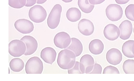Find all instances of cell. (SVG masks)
<instances>
[{"label":"cell","instance_id":"obj_5","mask_svg":"<svg viewBox=\"0 0 134 81\" xmlns=\"http://www.w3.org/2000/svg\"><path fill=\"white\" fill-rule=\"evenodd\" d=\"M26 51L25 43L20 40H14L9 44V52L14 57H19L24 54Z\"/></svg>","mask_w":134,"mask_h":81},{"label":"cell","instance_id":"obj_13","mask_svg":"<svg viewBox=\"0 0 134 81\" xmlns=\"http://www.w3.org/2000/svg\"><path fill=\"white\" fill-rule=\"evenodd\" d=\"M78 28L80 32L85 36L91 35L94 32V27L92 21L87 19H82L79 22Z\"/></svg>","mask_w":134,"mask_h":81},{"label":"cell","instance_id":"obj_14","mask_svg":"<svg viewBox=\"0 0 134 81\" xmlns=\"http://www.w3.org/2000/svg\"><path fill=\"white\" fill-rule=\"evenodd\" d=\"M119 29L120 31V38L124 40L128 39L131 35L133 30L131 22L127 20L124 21L119 26Z\"/></svg>","mask_w":134,"mask_h":81},{"label":"cell","instance_id":"obj_31","mask_svg":"<svg viewBox=\"0 0 134 81\" xmlns=\"http://www.w3.org/2000/svg\"><path fill=\"white\" fill-rule=\"evenodd\" d=\"M47 0H37V3L38 4H42L46 2Z\"/></svg>","mask_w":134,"mask_h":81},{"label":"cell","instance_id":"obj_21","mask_svg":"<svg viewBox=\"0 0 134 81\" xmlns=\"http://www.w3.org/2000/svg\"><path fill=\"white\" fill-rule=\"evenodd\" d=\"M78 5L81 11L85 13H90L94 7V5L91 4L89 0H78Z\"/></svg>","mask_w":134,"mask_h":81},{"label":"cell","instance_id":"obj_2","mask_svg":"<svg viewBox=\"0 0 134 81\" xmlns=\"http://www.w3.org/2000/svg\"><path fill=\"white\" fill-rule=\"evenodd\" d=\"M43 69V62L38 57H31L25 66V71L27 74H41Z\"/></svg>","mask_w":134,"mask_h":81},{"label":"cell","instance_id":"obj_1","mask_svg":"<svg viewBox=\"0 0 134 81\" xmlns=\"http://www.w3.org/2000/svg\"><path fill=\"white\" fill-rule=\"evenodd\" d=\"M76 56L74 52L69 49L61 51L58 54L57 63L60 68L63 70H69L75 65Z\"/></svg>","mask_w":134,"mask_h":81},{"label":"cell","instance_id":"obj_12","mask_svg":"<svg viewBox=\"0 0 134 81\" xmlns=\"http://www.w3.org/2000/svg\"><path fill=\"white\" fill-rule=\"evenodd\" d=\"M106 59L110 64L117 65L122 60V53L117 49H111L107 53Z\"/></svg>","mask_w":134,"mask_h":81},{"label":"cell","instance_id":"obj_27","mask_svg":"<svg viewBox=\"0 0 134 81\" xmlns=\"http://www.w3.org/2000/svg\"><path fill=\"white\" fill-rule=\"evenodd\" d=\"M102 71V68L101 65L99 64L95 63L93 70L89 74H101Z\"/></svg>","mask_w":134,"mask_h":81},{"label":"cell","instance_id":"obj_4","mask_svg":"<svg viewBox=\"0 0 134 81\" xmlns=\"http://www.w3.org/2000/svg\"><path fill=\"white\" fill-rule=\"evenodd\" d=\"M29 15L32 21L36 23H40L45 20L47 13L43 6L40 5H36L30 9Z\"/></svg>","mask_w":134,"mask_h":81},{"label":"cell","instance_id":"obj_33","mask_svg":"<svg viewBox=\"0 0 134 81\" xmlns=\"http://www.w3.org/2000/svg\"><path fill=\"white\" fill-rule=\"evenodd\" d=\"M134 29V30H133V31H134V29Z\"/></svg>","mask_w":134,"mask_h":81},{"label":"cell","instance_id":"obj_16","mask_svg":"<svg viewBox=\"0 0 134 81\" xmlns=\"http://www.w3.org/2000/svg\"><path fill=\"white\" fill-rule=\"evenodd\" d=\"M104 45L102 41L98 39L93 40L90 42L89 45V49L92 53L98 55L103 52Z\"/></svg>","mask_w":134,"mask_h":81},{"label":"cell","instance_id":"obj_28","mask_svg":"<svg viewBox=\"0 0 134 81\" xmlns=\"http://www.w3.org/2000/svg\"><path fill=\"white\" fill-rule=\"evenodd\" d=\"M37 2V0H26V3L25 6L30 7L35 4Z\"/></svg>","mask_w":134,"mask_h":81},{"label":"cell","instance_id":"obj_15","mask_svg":"<svg viewBox=\"0 0 134 81\" xmlns=\"http://www.w3.org/2000/svg\"><path fill=\"white\" fill-rule=\"evenodd\" d=\"M57 55V52L53 48L47 47L41 51V57L45 62L52 65L55 61Z\"/></svg>","mask_w":134,"mask_h":81},{"label":"cell","instance_id":"obj_30","mask_svg":"<svg viewBox=\"0 0 134 81\" xmlns=\"http://www.w3.org/2000/svg\"><path fill=\"white\" fill-rule=\"evenodd\" d=\"M130 0H115V2L118 4H124L128 3Z\"/></svg>","mask_w":134,"mask_h":81},{"label":"cell","instance_id":"obj_3","mask_svg":"<svg viewBox=\"0 0 134 81\" xmlns=\"http://www.w3.org/2000/svg\"><path fill=\"white\" fill-rule=\"evenodd\" d=\"M62 11V7L60 4H55L52 9L47 20V25L49 28L54 29L58 26Z\"/></svg>","mask_w":134,"mask_h":81},{"label":"cell","instance_id":"obj_24","mask_svg":"<svg viewBox=\"0 0 134 81\" xmlns=\"http://www.w3.org/2000/svg\"><path fill=\"white\" fill-rule=\"evenodd\" d=\"M125 13L128 19L134 21V4L128 5L125 9Z\"/></svg>","mask_w":134,"mask_h":81},{"label":"cell","instance_id":"obj_25","mask_svg":"<svg viewBox=\"0 0 134 81\" xmlns=\"http://www.w3.org/2000/svg\"><path fill=\"white\" fill-rule=\"evenodd\" d=\"M103 74H120L119 70L114 66H107L104 69L103 72Z\"/></svg>","mask_w":134,"mask_h":81},{"label":"cell","instance_id":"obj_32","mask_svg":"<svg viewBox=\"0 0 134 81\" xmlns=\"http://www.w3.org/2000/svg\"><path fill=\"white\" fill-rule=\"evenodd\" d=\"M62 1L66 3H70L72 1V0H62Z\"/></svg>","mask_w":134,"mask_h":81},{"label":"cell","instance_id":"obj_29","mask_svg":"<svg viewBox=\"0 0 134 81\" xmlns=\"http://www.w3.org/2000/svg\"><path fill=\"white\" fill-rule=\"evenodd\" d=\"M105 1V0H89V1L91 4L95 5L102 3Z\"/></svg>","mask_w":134,"mask_h":81},{"label":"cell","instance_id":"obj_8","mask_svg":"<svg viewBox=\"0 0 134 81\" xmlns=\"http://www.w3.org/2000/svg\"><path fill=\"white\" fill-rule=\"evenodd\" d=\"M54 43L56 47L60 49L67 48L71 42L70 35L65 32L58 33L55 36Z\"/></svg>","mask_w":134,"mask_h":81},{"label":"cell","instance_id":"obj_7","mask_svg":"<svg viewBox=\"0 0 134 81\" xmlns=\"http://www.w3.org/2000/svg\"><path fill=\"white\" fill-rule=\"evenodd\" d=\"M94 61L92 56L86 54L81 57L80 62V69L82 73H89L94 68Z\"/></svg>","mask_w":134,"mask_h":81},{"label":"cell","instance_id":"obj_19","mask_svg":"<svg viewBox=\"0 0 134 81\" xmlns=\"http://www.w3.org/2000/svg\"><path fill=\"white\" fill-rule=\"evenodd\" d=\"M66 16L68 20L71 22H75L81 19V13L79 9L72 7L67 11Z\"/></svg>","mask_w":134,"mask_h":81},{"label":"cell","instance_id":"obj_20","mask_svg":"<svg viewBox=\"0 0 134 81\" xmlns=\"http://www.w3.org/2000/svg\"><path fill=\"white\" fill-rule=\"evenodd\" d=\"M12 71L16 72L23 70L24 67V63L22 59L19 58H15L12 59L9 64Z\"/></svg>","mask_w":134,"mask_h":81},{"label":"cell","instance_id":"obj_23","mask_svg":"<svg viewBox=\"0 0 134 81\" xmlns=\"http://www.w3.org/2000/svg\"><path fill=\"white\" fill-rule=\"evenodd\" d=\"M26 0H9V4L15 9H20L26 5Z\"/></svg>","mask_w":134,"mask_h":81},{"label":"cell","instance_id":"obj_10","mask_svg":"<svg viewBox=\"0 0 134 81\" xmlns=\"http://www.w3.org/2000/svg\"><path fill=\"white\" fill-rule=\"evenodd\" d=\"M103 33L105 37L111 41L118 39L120 35V29L117 26L112 24H108L105 27Z\"/></svg>","mask_w":134,"mask_h":81},{"label":"cell","instance_id":"obj_9","mask_svg":"<svg viewBox=\"0 0 134 81\" xmlns=\"http://www.w3.org/2000/svg\"><path fill=\"white\" fill-rule=\"evenodd\" d=\"M14 26L16 30L23 34H29L33 31L34 26L31 21L26 19H20L15 23Z\"/></svg>","mask_w":134,"mask_h":81},{"label":"cell","instance_id":"obj_17","mask_svg":"<svg viewBox=\"0 0 134 81\" xmlns=\"http://www.w3.org/2000/svg\"><path fill=\"white\" fill-rule=\"evenodd\" d=\"M66 49L74 52L76 57L80 56L83 50V47L81 42L78 39L74 37L71 38V43Z\"/></svg>","mask_w":134,"mask_h":81},{"label":"cell","instance_id":"obj_22","mask_svg":"<svg viewBox=\"0 0 134 81\" xmlns=\"http://www.w3.org/2000/svg\"><path fill=\"white\" fill-rule=\"evenodd\" d=\"M123 69L126 74H134V60L128 59L124 62Z\"/></svg>","mask_w":134,"mask_h":81},{"label":"cell","instance_id":"obj_26","mask_svg":"<svg viewBox=\"0 0 134 81\" xmlns=\"http://www.w3.org/2000/svg\"><path fill=\"white\" fill-rule=\"evenodd\" d=\"M68 73L69 74H82L80 69V62H75V65L72 68L68 70Z\"/></svg>","mask_w":134,"mask_h":81},{"label":"cell","instance_id":"obj_18","mask_svg":"<svg viewBox=\"0 0 134 81\" xmlns=\"http://www.w3.org/2000/svg\"><path fill=\"white\" fill-rule=\"evenodd\" d=\"M124 55L128 58H134V40H129L125 42L122 47Z\"/></svg>","mask_w":134,"mask_h":81},{"label":"cell","instance_id":"obj_6","mask_svg":"<svg viewBox=\"0 0 134 81\" xmlns=\"http://www.w3.org/2000/svg\"><path fill=\"white\" fill-rule=\"evenodd\" d=\"M106 15L110 21L115 22L122 18L123 14L122 8L118 4H109L106 9Z\"/></svg>","mask_w":134,"mask_h":81},{"label":"cell","instance_id":"obj_11","mask_svg":"<svg viewBox=\"0 0 134 81\" xmlns=\"http://www.w3.org/2000/svg\"><path fill=\"white\" fill-rule=\"evenodd\" d=\"M26 44V51L24 54L26 56L32 55L37 51L38 48V43L37 40L34 37L26 35L21 39Z\"/></svg>","mask_w":134,"mask_h":81}]
</instances>
